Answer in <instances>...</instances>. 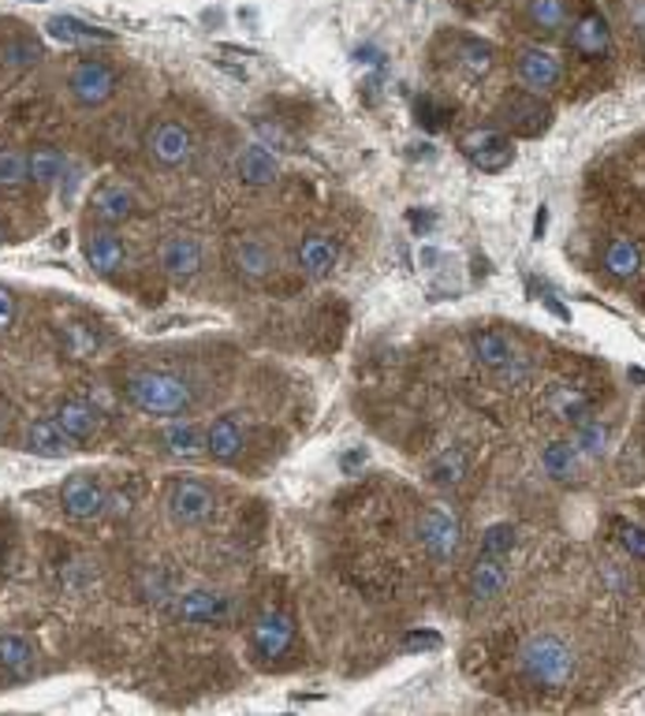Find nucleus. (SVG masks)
<instances>
[{
  "label": "nucleus",
  "instance_id": "nucleus-1",
  "mask_svg": "<svg viewBox=\"0 0 645 716\" xmlns=\"http://www.w3.org/2000/svg\"><path fill=\"white\" fill-rule=\"evenodd\" d=\"M124 399L142 415H161V418H176L190 407V384L172 378V373H131L124 381Z\"/></svg>",
  "mask_w": 645,
  "mask_h": 716
},
{
  "label": "nucleus",
  "instance_id": "nucleus-2",
  "mask_svg": "<svg viewBox=\"0 0 645 716\" xmlns=\"http://www.w3.org/2000/svg\"><path fill=\"white\" fill-rule=\"evenodd\" d=\"M522 676L537 687H563L574 676V653L560 634H534L519 650Z\"/></svg>",
  "mask_w": 645,
  "mask_h": 716
},
{
  "label": "nucleus",
  "instance_id": "nucleus-3",
  "mask_svg": "<svg viewBox=\"0 0 645 716\" xmlns=\"http://www.w3.org/2000/svg\"><path fill=\"white\" fill-rule=\"evenodd\" d=\"M146 153L157 169H187L190 157H195V138H190V127L183 120H157L146 135Z\"/></svg>",
  "mask_w": 645,
  "mask_h": 716
},
{
  "label": "nucleus",
  "instance_id": "nucleus-4",
  "mask_svg": "<svg viewBox=\"0 0 645 716\" xmlns=\"http://www.w3.org/2000/svg\"><path fill=\"white\" fill-rule=\"evenodd\" d=\"M418 538H422V548L433 564H448L459 553L463 530H459L456 511L444 508V504H433V508H425L422 522H418Z\"/></svg>",
  "mask_w": 645,
  "mask_h": 716
},
{
  "label": "nucleus",
  "instance_id": "nucleus-5",
  "mask_svg": "<svg viewBox=\"0 0 645 716\" xmlns=\"http://www.w3.org/2000/svg\"><path fill=\"white\" fill-rule=\"evenodd\" d=\"M67 94L83 109H101L116 94V72L104 60H78L72 75H67Z\"/></svg>",
  "mask_w": 645,
  "mask_h": 716
},
{
  "label": "nucleus",
  "instance_id": "nucleus-6",
  "mask_svg": "<svg viewBox=\"0 0 645 716\" xmlns=\"http://www.w3.org/2000/svg\"><path fill=\"white\" fill-rule=\"evenodd\" d=\"M216 511V501H213V489L198 478H179L169 493V515L172 522L179 527H206Z\"/></svg>",
  "mask_w": 645,
  "mask_h": 716
},
{
  "label": "nucleus",
  "instance_id": "nucleus-7",
  "mask_svg": "<svg viewBox=\"0 0 645 716\" xmlns=\"http://www.w3.org/2000/svg\"><path fill=\"white\" fill-rule=\"evenodd\" d=\"M459 150L467 153V161L477 172H489V176L511 169V161H516V143L504 138L500 131H470V135L459 138Z\"/></svg>",
  "mask_w": 645,
  "mask_h": 716
},
{
  "label": "nucleus",
  "instance_id": "nucleus-8",
  "mask_svg": "<svg viewBox=\"0 0 645 716\" xmlns=\"http://www.w3.org/2000/svg\"><path fill=\"white\" fill-rule=\"evenodd\" d=\"M157 266H161V273L172 284H190L198 276V269H202V243L183 232L169 235V239H161V250H157Z\"/></svg>",
  "mask_w": 645,
  "mask_h": 716
},
{
  "label": "nucleus",
  "instance_id": "nucleus-9",
  "mask_svg": "<svg viewBox=\"0 0 645 716\" xmlns=\"http://www.w3.org/2000/svg\"><path fill=\"white\" fill-rule=\"evenodd\" d=\"M60 504H64V515L75 522H94L109 511V493L101 489L98 478L90 474H75L67 478L64 489H60Z\"/></svg>",
  "mask_w": 645,
  "mask_h": 716
},
{
  "label": "nucleus",
  "instance_id": "nucleus-10",
  "mask_svg": "<svg viewBox=\"0 0 645 716\" xmlns=\"http://www.w3.org/2000/svg\"><path fill=\"white\" fill-rule=\"evenodd\" d=\"M135 206H138V198H135V190H131V183L124 180H104L90 195V217L98 224H109V229L124 224L127 217L135 213Z\"/></svg>",
  "mask_w": 645,
  "mask_h": 716
},
{
  "label": "nucleus",
  "instance_id": "nucleus-11",
  "mask_svg": "<svg viewBox=\"0 0 645 716\" xmlns=\"http://www.w3.org/2000/svg\"><path fill=\"white\" fill-rule=\"evenodd\" d=\"M83 255L86 261H90L94 273L101 276H112L124 269V239L116 235V229H109V224H98V229H86L83 232Z\"/></svg>",
  "mask_w": 645,
  "mask_h": 716
},
{
  "label": "nucleus",
  "instance_id": "nucleus-12",
  "mask_svg": "<svg viewBox=\"0 0 645 716\" xmlns=\"http://www.w3.org/2000/svg\"><path fill=\"white\" fill-rule=\"evenodd\" d=\"M516 75L530 94L553 90V86L560 83V60H556V52H548L542 46H530V49L519 52Z\"/></svg>",
  "mask_w": 645,
  "mask_h": 716
},
{
  "label": "nucleus",
  "instance_id": "nucleus-13",
  "mask_svg": "<svg viewBox=\"0 0 645 716\" xmlns=\"http://www.w3.org/2000/svg\"><path fill=\"white\" fill-rule=\"evenodd\" d=\"M232 266L243 281L261 284L273 276V250H269V243L261 235H239L232 243Z\"/></svg>",
  "mask_w": 645,
  "mask_h": 716
},
{
  "label": "nucleus",
  "instance_id": "nucleus-14",
  "mask_svg": "<svg viewBox=\"0 0 645 716\" xmlns=\"http://www.w3.org/2000/svg\"><path fill=\"white\" fill-rule=\"evenodd\" d=\"M26 448L41 459H64L75 452V441L64 433L57 418H34L30 430H26Z\"/></svg>",
  "mask_w": 645,
  "mask_h": 716
},
{
  "label": "nucleus",
  "instance_id": "nucleus-15",
  "mask_svg": "<svg viewBox=\"0 0 645 716\" xmlns=\"http://www.w3.org/2000/svg\"><path fill=\"white\" fill-rule=\"evenodd\" d=\"M243 444H247V433H243L239 415H221L206 433V452L216 462H235L243 456Z\"/></svg>",
  "mask_w": 645,
  "mask_h": 716
},
{
  "label": "nucleus",
  "instance_id": "nucleus-16",
  "mask_svg": "<svg viewBox=\"0 0 645 716\" xmlns=\"http://www.w3.org/2000/svg\"><path fill=\"white\" fill-rule=\"evenodd\" d=\"M232 613V601L216 590H190L179 597V619L187 624H224Z\"/></svg>",
  "mask_w": 645,
  "mask_h": 716
},
{
  "label": "nucleus",
  "instance_id": "nucleus-17",
  "mask_svg": "<svg viewBox=\"0 0 645 716\" xmlns=\"http://www.w3.org/2000/svg\"><path fill=\"white\" fill-rule=\"evenodd\" d=\"M255 650L261 653L265 661H276V657H284L287 653V645H292V639H295V627H292V619H287L284 613H265L255 624Z\"/></svg>",
  "mask_w": 645,
  "mask_h": 716
},
{
  "label": "nucleus",
  "instance_id": "nucleus-18",
  "mask_svg": "<svg viewBox=\"0 0 645 716\" xmlns=\"http://www.w3.org/2000/svg\"><path fill=\"white\" fill-rule=\"evenodd\" d=\"M281 176V161H276L273 146L265 143H250L247 150L239 153V180L247 187H269Z\"/></svg>",
  "mask_w": 645,
  "mask_h": 716
},
{
  "label": "nucleus",
  "instance_id": "nucleus-19",
  "mask_svg": "<svg viewBox=\"0 0 645 716\" xmlns=\"http://www.w3.org/2000/svg\"><path fill=\"white\" fill-rule=\"evenodd\" d=\"M339 261V243L325 232H310L307 239L299 243V266L302 273L310 276H328Z\"/></svg>",
  "mask_w": 645,
  "mask_h": 716
},
{
  "label": "nucleus",
  "instance_id": "nucleus-20",
  "mask_svg": "<svg viewBox=\"0 0 645 716\" xmlns=\"http://www.w3.org/2000/svg\"><path fill=\"white\" fill-rule=\"evenodd\" d=\"M57 422L64 425V433L72 436L75 444H86V441H94V436L101 433V415H98V407L86 404V399H67V404H60Z\"/></svg>",
  "mask_w": 645,
  "mask_h": 716
},
{
  "label": "nucleus",
  "instance_id": "nucleus-21",
  "mask_svg": "<svg viewBox=\"0 0 645 716\" xmlns=\"http://www.w3.org/2000/svg\"><path fill=\"white\" fill-rule=\"evenodd\" d=\"M504 120H508L519 135H542V131L553 124V112H548L545 101L526 94V98H516L511 104H504Z\"/></svg>",
  "mask_w": 645,
  "mask_h": 716
},
{
  "label": "nucleus",
  "instance_id": "nucleus-22",
  "mask_svg": "<svg viewBox=\"0 0 645 716\" xmlns=\"http://www.w3.org/2000/svg\"><path fill=\"white\" fill-rule=\"evenodd\" d=\"M470 590L477 601H493L508 590V560L504 556H477L474 575H470Z\"/></svg>",
  "mask_w": 645,
  "mask_h": 716
},
{
  "label": "nucleus",
  "instance_id": "nucleus-23",
  "mask_svg": "<svg viewBox=\"0 0 645 716\" xmlns=\"http://www.w3.org/2000/svg\"><path fill=\"white\" fill-rule=\"evenodd\" d=\"M571 46L579 49L582 57H605V52L612 49V30H608L605 15H597V12L582 15L571 30Z\"/></svg>",
  "mask_w": 645,
  "mask_h": 716
},
{
  "label": "nucleus",
  "instance_id": "nucleus-24",
  "mask_svg": "<svg viewBox=\"0 0 645 716\" xmlns=\"http://www.w3.org/2000/svg\"><path fill=\"white\" fill-rule=\"evenodd\" d=\"M474 355H477V362H482L485 370L500 373L504 366H508L511 358L519 355V347L511 344V340L504 336V333H496V329H485V333L474 336Z\"/></svg>",
  "mask_w": 645,
  "mask_h": 716
},
{
  "label": "nucleus",
  "instance_id": "nucleus-25",
  "mask_svg": "<svg viewBox=\"0 0 645 716\" xmlns=\"http://www.w3.org/2000/svg\"><path fill=\"white\" fill-rule=\"evenodd\" d=\"M161 448L172 452V456L190 459V456H202L206 452V436L195 422H169L161 430Z\"/></svg>",
  "mask_w": 645,
  "mask_h": 716
},
{
  "label": "nucleus",
  "instance_id": "nucleus-26",
  "mask_svg": "<svg viewBox=\"0 0 645 716\" xmlns=\"http://www.w3.org/2000/svg\"><path fill=\"white\" fill-rule=\"evenodd\" d=\"M26 164H30V180L38 183V187H57L67 169L64 150H57V146H34Z\"/></svg>",
  "mask_w": 645,
  "mask_h": 716
},
{
  "label": "nucleus",
  "instance_id": "nucleus-27",
  "mask_svg": "<svg viewBox=\"0 0 645 716\" xmlns=\"http://www.w3.org/2000/svg\"><path fill=\"white\" fill-rule=\"evenodd\" d=\"M548 410H553L560 422H579V418L590 415V396L579 384H556V388L548 392Z\"/></svg>",
  "mask_w": 645,
  "mask_h": 716
},
{
  "label": "nucleus",
  "instance_id": "nucleus-28",
  "mask_svg": "<svg viewBox=\"0 0 645 716\" xmlns=\"http://www.w3.org/2000/svg\"><path fill=\"white\" fill-rule=\"evenodd\" d=\"M0 668L8 671V676H15V679H26L30 676V668H34V650H30V642L23 639V634H0Z\"/></svg>",
  "mask_w": 645,
  "mask_h": 716
},
{
  "label": "nucleus",
  "instance_id": "nucleus-29",
  "mask_svg": "<svg viewBox=\"0 0 645 716\" xmlns=\"http://www.w3.org/2000/svg\"><path fill=\"white\" fill-rule=\"evenodd\" d=\"M467 452L463 448H444L430 467V482L441 489H456L467 482Z\"/></svg>",
  "mask_w": 645,
  "mask_h": 716
},
{
  "label": "nucleus",
  "instance_id": "nucleus-30",
  "mask_svg": "<svg viewBox=\"0 0 645 716\" xmlns=\"http://www.w3.org/2000/svg\"><path fill=\"white\" fill-rule=\"evenodd\" d=\"M571 444H574V452L579 456H586V459H600L608 452V425L605 422H597V418H579L574 422V436H571Z\"/></svg>",
  "mask_w": 645,
  "mask_h": 716
},
{
  "label": "nucleus",
  "instance_id": "nucleus-31",
  "mask_svg": "<svg viewBox=\"0 0 645 716\" xmlns=\"http://www.w3.org/2000/svg\"><path fill=\"white\" fill-rule=\"evenodd\" d=\"M605 269L616 276V281H631V276L642 269L638 247H634L631 239H623V235H620V239H608V247H605Z\"/></svg>",
  "mask_w": 645,
  "mask_h": 716
},
{
  "label": "nucleus",
  "instance_id": "nucleus-32",
  "mask_svg": "<svg viewBox=\"0 0 645 716\" xmlns=\"http://www.w3.org/2000/svg\"><path fill=\"white\" fill-rule=\"evenodd\" d=\"M526 20L537 30H563L571 20L568 0H526Z\"/></svg>",
  "mask_w": 645,
  "mask_h": 716
},
{
  "label": "nucleus",
  "instance_id": "nucleus-33",
  "mask_svg": "<svg viewBox=\"0 0 645 716\" xmlns=\"http://www.w3.org/2000/svg\"><path fill=\"white\" fill-rule=\"evenodd\" d=\"M456 64L463 67L467 75L482 78V75L493 72V49L485 46V41H477V38H463L456 46Z\"/></svg>",
  "mask_w": 645,
  "mask_h": 716
},
{
  "label": "nucleus",
  "instance_id": "nucleus-34",
  "mask_svg": "<svg viewBox=\"0 0 645 716\" xmlns=\"http://www.w3.org/2000/svg\"><path fill=\"white\" fill-rule=\"evenodd\" d=\"M46 30L57 41H112L109 30H101V26H86V23L72 20V15H57V20H49Z\"/></svg>",
  "mask_w": 645,
  "mask_h": 716
},
{
  "label": "nucleus",
  "instance_id": "nucleus-35",
  "mask_svg": "<svg viewBox=\"0 0 645 716\" xmlns=\"http://www.w3.org/2000/svg\"><path fill=\"white\" fill-rule=\"evenodd\" d=\"M26 180H30V164H26V153L12 150V146H0V187H4V190H20Z\"/></svg>",
  "mask_w": 645,
  "mask_h": 716
},
{
  "label": "nucleus",
  "instance_id": "nucleus-36",
  "mask_svg": "<svg viewBox=\"0 0 645 716\" xmlns=\"http://www.w3.org/2000/svg\"><path fill=\"white\" fill-rule=\"evenodd\" d=\"M545 470L553 478H571L574 470H579V452H574V444L571 441H556V444H548L545 448Z\"/></svg>",
  "mask_w": 645,
  "mask_h": 716
},
{
  "label": "nucleus",
  "instance_id": "nucleus-37",
  "mask_svg": "<svg viewBox=\"0 0 645 716\" xmlns=\"http://www.w3.org/2000/svg\"><path fill=\"white\" fill-rule=\"evenodd\" d=\"M511 548H516V527L511 522H493L482 534V556H504L508 560Z\"/></svg>",
  "mask_w": 645,
  "mask_h": 716
},
{
  "label": "nucleus",
  "instance_id": "nucleus-38",
  "mask_svg": "<svg viewBox=\"0 0 645 716\" xmlns=\"http://www.w3.org/2000/svg\"><path fill=\"white\" fill-rule=\"evenodd\" d=\"M64 347L72 358H90L98 351V333L90 325H67L64 329Z\"/></svg>",
  "mask_w": 645,
  "mask_h": 716
},
{
  "label": "nucleus",
  "instance_id": "nucleus-39",
  "mask_svg": "<svg viewBox=\"0 0 645 716\" xmlns=\"http://www.w3.org/2000/svg\"><path fill=\"white\" fill-rule=\"evenodd\" d=\"M451 112L444 109V104L437 98H430V94H422V98H414V120L422 124L425 131H441L444 124H448Z\"/></svg>",
  "mask_w": 645,
  "mask_h": 716
},
{
  "label": "nucleus",
  "instance_id": "nucleus-40",
  "mask_svg": "<svg viewBox=\"0 0 645 716\" xmlns=\"http://www.w3.org/2000/svg\"><path fill=\"white\" fill-rule=\"evenodd\" d=\"M404 650L407 653H425V650H441V634L430 631V627H422V631H411L404 639Z\"/></svg>",
  "mask_w": 645,
  "mask_h": 716
},
{
  "label": "nucleus",
  "instance_id": "nucleus-41",
  "mask_svg": "<svg viewBox=\"0 0 645 716\" xmlns=\"http://www.w3.org/2000/svg\"><path fill=\"white\" fill-rule=\"evenodd\" d=\"M620 541H623L627 553L645 560V530L642 527H634V522H620Z\"/></svg>",
  "mask_w": 645,
  "mask_h": 716
},
{
  "label": "nucleus",
  "instance_id": "nucleus-42",
  "mask_svg": "<svg viewBox=\"0 0 645 716\" xmlns=\"http://www.w3.org/2000/svg\"><path fill=\"white\" fill-rule=\"evenodd\" d=\"M15 313H20V307H15V295L8 292V287H0V333H8V329L15 325Z\"/></svg>",
  "mask_w": 645,
  "mask_h": 716
},
{
  "label": "nucleus",
  "instance_id": "nucleus-43",
  "mask_svg": "<svg viewBox=\"0 0 645 716\" xmlns=\"http://www.w3.org/2000/svg\"><path fill=\"white\" fill-rule=\"evenodd\" d=\"M530 292H537V295H542V299H545V307H548V310H553V313H556V318H563V321H571V310H568V307H563V303H560V299H556V292H548V287H545L542 281H534V284H530Z\"/></svg>",
  "mask_w": 645,
  "mask_h": 716
},
{
  "label": "nucleus",
  "instance_id": "nucleus-44",
  "mask_svg": "<svg viewBox=\"0 0 645 716\" xmlns=\"http://www.w3.org/2000/svg\"><path fill=\"white\" fill-rule=\"evenodd\" d=\"M407 224H411V232L425 235V232H433V224H437V213H433V209H411V213H407Z\"/></svg>",
  "mask_w": 645,
  "mask_h": 716
},
{
  "label": "nucleus",
  "instance_id": "nucleus-45",
  "mask_svg": "<svg viewBox=\"0 0 645 716\" xmlns=\"http://www.w3.org/2000/svg\"><path fill=\"white\" fill-rule=\"evenodd\" d=\"M362 462H365V452H362V448H355V456H344V462H339V467H344L347 474H351V470H355V467H362Z\"/></svg>",
  "mask_w": 645,
  "mask_h": 716
},
{
  "label": "nucleus",
  "instance_id": "nucleus-46",
  "mask_svg": "<svg viewBox=\"0 0 645 716\" xmlns=\"http://www.w3.org/2000/svg\"><path fill=\"white\" fill-rule=\"evenodd\" d=\"M631 20H634V26H638V30H645V0H634Z\"/></svg>",
  "mask_w": 645,
  "mask_h": 716
},
{
  "label": "nucleus",
  "instance_id": "nucleus-47",
  "mask_svg": "<svg viewBox=\"0 0 645 716\" xmlns=\"http://www.w3.org/2000/svg\"><path fill=\"white\" fill-rule=\"evenodd\" d=\"M437 258H441V255H437V250H433V247H425V250H422V266H437Z\"/></svg>",
  "mask_w": 645,
  "mask_h": 716
},
{
  "label": "nucleus",
  "instance_id": "nucleus-48",
  "mask_svg": "<svg viewBox=\"0 0 645 716\" xmlns=\"http://www.w3.org/2000/svg\"><path fill=\"white\" fill-rule=\"evenodd\" d=\"M0 243H4V229H0Z\"/></svg>",
  "mask_w": 645,
  "mask_h": 716
}]
</instances>
